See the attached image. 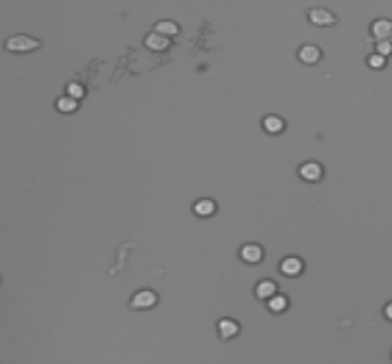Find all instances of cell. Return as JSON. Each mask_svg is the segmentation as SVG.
Masks as SVG:
<instances>
[{"label":"cell","instance_id":"cell-12","mask_svg":"<svg viewBox=\"0 0 392 364\" xmlns=\"http://www.w3.org/2000/svg\"><path fill=\"white\" fill-rule=\"evenodd\" d=\"M155 34L163 36V38H171V36H177L178 34V25L175 22H169V20H161L155 24Z\"/></svg>","mask_w":392,"mask_h":364},{"label":"cell","instance_id":"cell-13","mask_svg":"<svg viewBox=\"0 0 392 364\" xmlns=\"http://www.w3.org/2000/svg\"><path fill=\"white\" fill-rule=\"evenodd\" d=\"M263 127L267 133H280L284 129V122L278 116H267L263 120Z\"/></svg>","mask_w":392,"mask_h":364},{"label":"cell","instance_id":"cell-15","mask_svg":"<svg viewBox=\"0 0 392 364\" xmlns=\"http://www.w3.org/2000/svg\"><path fill=\"white\" fill-rule=\"evenodd\" d=\"M286 307H289V300H286L284 296H280V294H275V296L269 300V310H271V312H275V314L284 312Z\"/></svg>","mask_w":392,"mask_h":364},{"label":"cell","instance_id":"cell-10","mask_svg":"<svg viewBox=\"0 0 392 364\" xmlns=\"http://www.w3.org/2000/svg\"><path fill=\"white\" fill-rule=\"evenodd\" d=\"M255 294H257V298H261V300H271V298L277 294V284H275L273 280H261V282L257 284V288H255Z\"/></svg>","mask_w":392,"mask_h":364},{"label":"cell","instance_id":"cell-9","mask_svg":"<svg viewBox=\"0 0 392 364\" xmlns=\"http://www.w3.org/2000/svg\"><path fill=\"white\" fill-rule=\"evenodd\" d=\"M218 331H220V337L222 339H231V337H236L238 333H240V325L233 321V319H222L220 323H218Z\"/></svg>","mask_w":392,"mask_h":364},{"label":"cell","instance_id":"cell-7","mask_svg":"<svg viewBox=\"0 0 392 364\" xmlns=\"http://www.w3.org/2000/svg\"><path fill=\"white\" fill-rule=\"evenodd\" d=\"M373 36L379 41H386L392 36V22L390 20H377L373 24Z\"/></svg>","mask_w":392,"mask_h":364},{"label":"cell","instance_id":"cell-6","mask_svg":"<svg viewBox=\"0 0 392 364\" xmlns=\"http://www.w3.org/2000/svg\"><path fill=\"white\" fill-rule=\"evenodd\" d=\"M298 173L302 176L306 182H318L322 175H324V171H322V166L314 161H310V163H304L300 169H298Z\"/></svg>","mask_w":392,"mask_h":364},{"label":"cell","instance_id":"cell-17","mask_svg":"<svg viewBox=\"0 0 392 364\" xmlns=\"http://www.w3.org/2000/svg\"><path fill=\"white\" fill-rule=\"evenodd\" d=\"M67 96H71L73 100L79 102L81 98H83V96H85V88L81 87L79 82H71V85L67 87Z\"/></svg>","mask_w":392,"mask_h":364},{"label":"cell","instance_id":"cell-8","mask_svg":"<svg viewBox=\"0 0 392 364\" xmlns=\"http://www.w3.org/2000/svg\"><path fill=\"white\" fill-rule=\"evenodd\" d=\"M320 57H322V51L318 49L316 45H304L302 49L298 51V59L306 65H314L320 61Z\"/></svg>","mask_w":392,"mask_h":364},{"label":"cell","instance_id":"cell-18","mask_svg":"<svg viewBox=\"0 0 392 364\" xmlns=\"http://www.w3.org/2000/svg\"><path fill=\"white\" fill-rule=\"evenodd\" d=\"M377 53H379L380 57H388L392 53V45H390V41H379V45H377Z\"/></svg>","mask_w":392,"mask_h":364},{"label":"cell","instance_id":"cell-19","mask_svg":"<svg viewBox=\"0 0 392 364\" xmlns=\"http://www.w3.org/2000/svg\"><path fill=\"white\" fill-rule=\"evenodd\" d=\"M369 65H371L373 69H382V67L386 65V59H384V57H380L379 53H375V55H371V57H369Z\"/></svg>","mask_w":392,"mask_h":364},{"label":"cell","instance_id":"cell-11","mask_svg":"<svg viewBox=\"0 0 392 364\" xmlns=\"http://www.w3.org/2000/svg\"><path fill=\"white\" fill-rule=\"evenodd\" d=\"M145 47H149L151 51H165L169 47V39L159 34H149L145 38Z\"/></svg>","mask_w":392,"mask_h":364},{"label":"cell","instance_id":"cell-4","mask_svg":"<svg viewBox=\"0 0 392 364\" xmlns=\"http://www.w3.org/2000/svg\"><path fill=\"white\" fill-rule=\"evenodd\" d=\"M241 259L245 261V263L249 264H257L263 261V249L259 247V245H255V243H247V245H243L241 247Z\"/></svg>","mask_w":392,"mask_h":364},{"label":"cell","instance_id":"cell-16","mask_svg":"<svg viewBox=\"0 0 392 364\" xmlns=\"http://www.w3.org/2000/svg\"><path fill=\"white\" fill-rule=\"evenodd\" d=\"M76 108H79V102L73 100L71 96H61L59 100H57V110L63 114H71L75 112Z\"/></svg>","mask_w":392,"mask_h":364},{"label":"cell","instance_id":"cell-20","mask_svg":"<svg viewBox=\"0 0 392 364\" xmlns=\"http://www.w3.org/2000/svg\"><path fill=\"white\" fill-rule=\"evenodd\" d=\"M384 315H386V317H388V319L392 321V301L388 303V305H386V307H384Z\"/></svg>","mask_w":392,"mask_h":364},{"label":"cell","instance_id":"cell-5","mask_svg":"<svg viewBox=\"0 0 392 364\" xmlns=\"http://www.w3.org/2000/svg\"><path fill=\"white\" fill-rule=\"evenodd\" d=\"M304 270V264L300 259L296 257H286L282 263H280V272L284 276H300Z\"/></svg>","mask_w":392,"mask_h":364},{"label":"cell","instance_id":"cell-1","mask_svg":"<svg viewBox=\"0 0 392 364\" xmlns=\"http://www.w3.org/2000/svg\"><path fill=\"white\" fill-rule=\"evenodd\" d=\"M4 47L8 51H12V53H28V51L41 47V41L30 38V36H14L4 43Z\"/></svg>","mask_w":392,"mask_h":364},{"label":"cell","instance_id":"cell-3","mask_svg":"<svg viewBox=\"0 0 392 364\" xmlns=\"http://www.w3.org/2000/svg\"><path fill=\"white\" fill-rule=\"evenodd\" d=\"M308 20L312 22L314 25H333L337 22V18L333 16V14L326 10V8H312L310 12H308Z\"/></svg>","mask_w":392,"mask_h":364},{"label":"cell","instance_id":"cell-2","mask_svg":"<svg viewBox=\"0 0 392 364\" xmlns=\"http://www.w3.org/2000/svg\"><path fill=\"white\" fill-rule=\"evenodd\" d=\"M157 303V296H155V292L151 290H141L138 292L134 298H132V310H149Z\"/></svg>","mask_w":392,"mask_h":364},{"label":"cell","instance_id":"cell-14","mask_svg":"<svg viewBox=\"0 0 392 364\" xmlns=\"http://www.w3.org/2000/svg\"><path fill=\"white\" fill-rule=\"evenodd\" d=\"M216 212V204L212 200H198L194 204V214L200 217H208Z\"/></svg>","mask_w":392,"mask_h":364}]
</instances>
